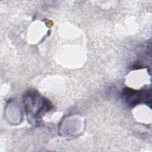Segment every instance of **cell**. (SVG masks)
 <instances>
[{
    "mask_svg": "<svg viewBox=\"0 0 152 152\" xmlns=\"http://www.w3.org/2000/svg\"><path fill=\"white\" fill-rule=\"evenodd\" d=\"M27 95V99L28 100L26 106L28 115L32 116L34 119H39L42 113L50 110L51 104L47 99L33 93Z\"/></svg>",
    "mask_w": 152,
    "mask_h": 152,
    "instance_id": "6da1fadb",
    "label": "cell"
},
{
    "mask_svg": "<svg viewBox=\"0 0 152 152\" xmlns=\"http://www.w3.org/2000/svg\"><path fill=\"white\" fill-rule=\"evenodd\" d=\"M123 99L130 106H135L141 102H151V91L135 90L129 88L124 89L122 93Z\"/></svg>",
    "mask_w": 152,
    "mask_h": 152,
    "instance_id": "7a4b0ae2",
    "label": "cell"
}]
</instances>
